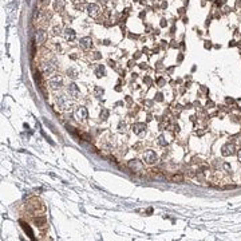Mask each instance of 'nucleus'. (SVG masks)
I'll list each match as a JSON object with an SVG mask.
<instances>
[{"mask_svg": "<svg viewBox=\"0 0 241 241\" xmlns=\"http://www.w3.org/2000/svg\"><path fill=\"white\" fill-rule=\"evenodd\" d=\"M34 79H35V83L38 85V87L42 90V92L46 95L44 82H43V78H42V75H40V73H39V71H35V73H34Z\"/></svg>", "mask_w": 241, "mask_h": 241, "instance_id": "obj_4", "label": "nucleus"}, {"mask_svg": "<svg viewBox=\"0 0 241 241\" xmlns=\"http://www.w3.org/2000/svg\"><path fill=\"white\" fill-rule=\"evenodd\" d=\"M237 156H238V159H240V161H241V149H240V150H238V153H237Z\"/></svg>", "mask_w": 241, "mask_h": 241, "instance_id": "obj_20", "label": "nucleus"}, {"mask_svg": "<svg viewBox=\"0 0 241 241\" xmlns=\"http://www.w3.org/2000/svg\"><path fill=\"white\" fill-rule=\"evenodd\" d=\"M66 39L67 40H74L75 39V32H74V30H70V28H67L66 30Z\"/></svg>", "mask_w": 241, "mask_h": 241, "instance_id": "obj_13", "label": "nucleus"}, {"mask_svg": "<svg viewBox=\"0 0 241 241\" xmlns=\"http://www.w3.org/2000/svg\"><path fill=\"white\" fill-rule=\"evenodd\" d=\"M169 180L173 181V182H177V184H181V182H184V175L174 174V175H171V177H169Z\"/></svg>", "mask_w": 241, "mask_h": 241, "instance_id": "obj_12", "label": "nucleus"}, {"mask_svg": "<svg viewBox=\"0 0 241 241\" xmlns=\"http://www.w3.org/2000/svg\"><path fill=\"white\" fill-rule=\"evenodd\" d=\"M87 115H89V114H87V110H86V107H82V106H80V107H78V109H76V111H75V118H76V119H86V118H87Z\"/></svg>", "mask_w": 241, "mask_h": 241, "instance_id": "obj_8", "label": "nucleus"}, {"mask_svg": "<svg viewBox=\"0 0 241 241\" xmlns=\"http://www.w3.org/2000/svg\"><path fill=\"white\" fill-rule=\"evenodd\" d=\"M99 13V7L95 6V4H91V6H89V15L92 16V18H97Z\"/></svg>", "mask_w": 241, "mask_h": 241, "instance_id": "obj_10", "label": "nucleus"}, {"mask_svg": "<svg viewBox=\"0 0 241 241\" xmlns=\"http://www.w3.org/2000/svg\"><path fill=\"white\" fill-rule=\"evenodd\" d=\"M67 91H68V94H70L71 98H74V99L79 98V95H80V91H79V89H78V86H76L75 83H71V85L68 86Z\"/></svg>", "mask_w": 241, "mask_h": 241, "instance_id": "obj_5", "label": "nucleus"}, {"mask_svg": "<svg viewBox=\"0 0 241 241\" xmlns=\"http://www.w3.org/2000/svg\"><path fill=\"white\" fill-rule=\"evenodd\" d=\"M78 134H79V137H82L85 141H87V142H90V141H91V137H90L89 134H86V133H78Z\"/></svg>", "mask_w": 241, "mask_h": 241, "instance_id": "obj_15", "label": "nucleus"}, {"mask_svg": "<svg viewBox=\"0 0 241 241\" xmlns=\"http://www.w3.org/2000/svg\"><path fill=\"white\" fill-rule=\"evenodd\" d=\"M58 103H59V106L60 107H63V109H70L71 107V102H70V99H67L64 95H60V97H58Z\"/></svg>", "mask_w": 241, "mask_h": 241, "instance_id": "obj_7", "label": "nucleus"}, {"mask_svg": "<svg viewBox=\"0 0 241 241\" xmlns=\"http://www.w3.org/2000/svg\"><path fill=\"white\" fill-rule=\"evenodd\" d=\"M80 46H82L85 50H89V48H91V46H92L91 38H83L82 40H80Z\"/></svg>", "mask_w": 241, "mask_h": 241, "instance_id": "obj_11", "label": "nucleus"}, {"mask_svg": "<svg viewBox=\"0 0 241 241\" xmlns=\"http://www.w3.org/2000/svg\"><path fill=\"white\" fill-rule=\"evenodd\" d=\"M143 159H145L146 163H149V165H153V163H156L158 157H157L156 152H153V150H147V152L143 154Z\"/></svg>", "mask_w": 241, "mask_h": 241, "instance_id": "obj_2", "label": "nucleus"}, {"mask_svg": "<svg viewBox=\"0 0 241 241\" xmlns=\"http://www.w3.org/2000/svg\"><path fill=\"white\" fill-rule=\"evenodd\" d=\"M222 156H225V157H229V156H233V154H236V147L233 143H226V145L222 146Z\"/></svg>", "mask_w": 241, "mask_h": 241, "instance_id": "obj_3", "label": "nucleus"}, {"mask_svg": "<svg viewBox=\"0 0 241 241\" xmlns=\"http://www.w3.org/2000/svg\"><path fill=\"white\" fill-rule=\"evenodd\" d=\"M133 131L135 134H141L146 131V125L145 123H134L133 125Z\"/></svg>", "mask_w": 241, "mask_h": 241, "instance_id": "obj_9", "label": "nucleus"}, {"mask_svg": "<svg viewBox=\"0 0 241 241\" xmlns=\"http://www.w3.org/2000/svg\"><path fill=\"white\" fill-rule=\"evenodd\" d=\"M107 117H109V111L107 110H103L101 113V118H102V119H107Z\"/></svg>", "mask_w": 241, "mask_h": 241, "instance_id": "obj_16", "label": "nucleus"}, {"mask_svg": "<svg viewBox=\"0 0 241 241\" xmlns=\"http://www.w3.org/2000/svg\"><path fill=\"white\" fill-rule=\"evenodd\" d=\"M35 222H36V224H38V225H39V224H46V218H36L35 220Z\"/></svg>", "mask_w": 241, "mask_h": 241, "instance_id": "obj_19", "label": "nucleus"}, {"mask_svg": "<svg viewBox=\"0 0 241 241\" xmlns=\"http://www.w3.org/2000/svg\"><path fill=\"white\" fill-rule=\"evenodd\" d=\"M48 83H50L51 89L56 90V89H59L60 86H62V78H60L59 75H56V76H54V78H51V79L48 80Z\"/></svg>", "mask_w": 241, "mask_h": 241, "instance_id": "obj_6", "label": "nucleus"}, {"mask_svg": "<svg viewBox=\"0 0 241 241\" xmlns=\"http://www.w3.org/2000/svg\"><path fill=\"white\" fill-rule=\"evenodd\" d=\"M95 94L97 95H102V94H103V90L99 89V87H95Z\"/></svg>", "mask_w": 241, "mask_h": 241, "instance_id": "obj_18", "label": "nucleus"}, {"mask_svg": "<svg viewBox=\"0 0 241 241\" xmlns=\"http://www.w3.org/2000/svg\"><path fill=\"white\" fill-rule=\"evenodd\" d=\"M127 166H129V169H130L131 171H134V173H141V171H143V163L141 161H138V159H131V161H129Z\"/></svg>", "mask_w": 241, "mask_h": 241, "instance_id": "obj_1", "label": "nucleus"}, {"mask_svg": "<svg viewBox=\"0 0 241 241\" xmlns=\"http://www.w3.org/2000/svg\"><path fill=\"white\" fill-rule=\"evenodd\" d=\"M158 143H159V145H162V146L166 145V141H165V138H163V135L158 137Z\"/></svg>", "mask_w": 241, "mask_h": 241, "instance_id": "obj_17", "label": "nucleus"}, {"mask_svg": "<svg viewBox=\"0 0 241 241\" xmlns=\"http://www.w3.org/2000/svg\"><path fill=\"white\" fill-rule=\"evenodd\" d=\"M22 224V226H23V229H24V232L25 233H28V236H30V238H32L34 240V233H32V230L30 229V226L25 224V222H20Z\"/></svg>", "mask_w": 241, "mask_h": 241, "instance_id": "obj_14", "label": "nucleus"}]
</instances>
